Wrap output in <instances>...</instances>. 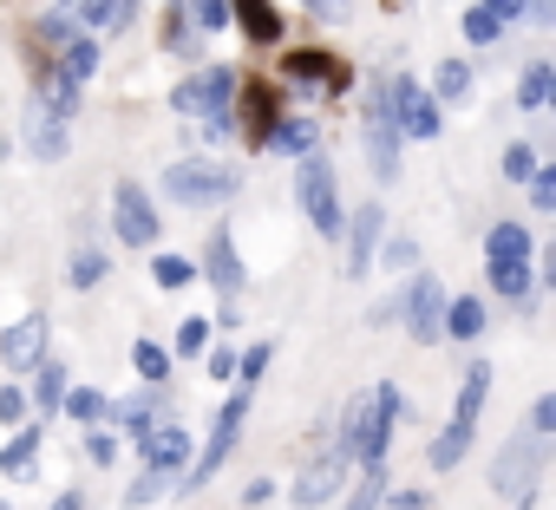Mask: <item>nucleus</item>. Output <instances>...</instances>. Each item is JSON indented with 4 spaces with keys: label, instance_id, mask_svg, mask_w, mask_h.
<instances>
[{
    "label": "nucleus",
    "instance_id": "f257e3e1",
    "mask_svg": "<svg viewBox=\"0 0 556 510\" xmlns=\"http://www.w3.org/2000/svg\"><path fill=\"white\" fill-rule=\"evenodd\" d=\"M236 190H242V170H229V164H216V157H177V164L164 170V196L184 203V209H216V203H229Z\"/></svg>",
    "mask_w": 556,
    "mask_h": 510
},
{
    "label": "nucleus",
    "instance_id": "f03ea898",
    "mask_svg": "<svg viewBox=\"0 0 556 510\" xmlns=\"http://www.w3.org/2000/svg\"><path fill=\"white\" fill-rule=\"evenodd\" d=\"M543 464H549V438L517 432V438L497 451V464H491V490H497L510 510H530V497H536V484H543Z\"/></svg>",
    "mask_w": 556,
    "mask_h": 510
},
{
    "label": "nucleus",
    "instance_id": "7ed1b4c3",
    "mask_svg": "<svg viewBox=\"0 0 556 510\" xmlns=\"http://www.w3.org/2000/svg\"><path fill=\"white\" fill-rule=\"evenodd\" d=\"M295 203H302V216L315 222V235L341 242V229H348V209H341V183H334V164H328L321 151L295 164Z\"/></svg>",
    "mask_w": 556,
    "mask_h": 510
},
{
    "label": "nucleus",
    "instance_id": "20e7f679",
    "mask_svg": "<svg viewBox=\"0 0 556 510\" xmlns=\"http://www.w3.org/2000/svg\"><path fill=\"white\" fill-rule=\"evenodd\" d=\"M242 425H249V393H229V399L216 406V425H210V438H203L197 464H184V484H190V490H197V484H210V477L229 464V451H236Z\"/></svg>",
    "mask_w": 556,
    "mask_h": 510
},
{
    "label": "nucleus",
    "instance_id": "39448f33",
    "mask_svg": "<svg viewBox=\"0 0 556 510\" xmlns=\"http://www.w3.org/2000/svg\"><path fill=\"white\" fill-rule=\"evenodd\" d=\"M393 315H400V328L419 341V347H432L439 341V321H445V282L439 276H406V289L393 295Z\"/></svg>",
    "mask_w": 556,
    "mask_h": 510
},
{
    "label": "nucleus",
    "instance_id": "423d86ee",
    "mask_svg": "<svg viewBox=\"0 0 556 510\" xmlns=\"http://www.w3.org/2000/svg\"><path fill=\"white\" fill-rule=\"evenodd\" d=\"M229 105H236V66H203V73L170 86L177 118H210V112H229Z\"/></svg>",
    "mask_w": 556,
    "mask_h": 510
},
{
    "label": "nucleus",
    "instance_id": "0eeeda50",
    "mask_svg": "<svg viewBox=\"0 0 556 510\" xmlns=\"http://www.w3.org/2000/svg\"><path fill=\"white\" fill-rule=\"evenodd\" d=\"M282 86H295V92H321V99H341V92L354 86V73H348V60H334V53H321V47H295V53L282 60Z\"/></svg>",
    "mask_w": 556,
    "mask_h": 510
},
{
    "label": "nucleus",
    "instance_id": "6e6552de",
    "mask_svg": "<svg viewBox=\"0 0 556 510\" xmlns=\"http://www.w3.org/2000/svg\"><path fill=\"white\" fill-rule=\"evenodd\" d=\"M387 105H393L400 138H419V144H426V138H439V131H445V112L426 99V86H419L413 73H393V79H387Z\"/></svg>",
    "mask_w": 556,
    "mask_h": 510
},
{
    "label": "nucleus",
    "instance_id": "1a4fd4ad",
    "mask_svg": "<svg viewBox=\"0 0 556 510\" xmlns=\"http://www.w3.org/2000/svg\"><path fill=\"white\" fill-rule=\"evenodd\" d=\"M361 131H367V157H374V177L393 183L400 177V125H393V105H387V79L367 92V112H361Z\"/></svg>",
    "mask_w": 556,
    "mask_h": 510
},
{
    "label": "nucleus",
    "instance_id": "9d476101",
    "mask_svg": "<svg viewBox=\"0 0 556 510\" xmlns=\"http://www.w3.org/2000/svg\"><path fill=\"white\" fill-rule=\"evenodd\" d=\"M112 229H118V242H125V248H157V235H164L151 190H138L131 177L112 190Z\"/></svg>",
    "mask_w": 556,
    "mask_h": 510
},
{
    "label": "nucleus",
    "instance_id": "9b49d317",
    "mask_svg": "<svg viewBox=\"0 0 556 510\" xmlns=\"http://www.w3.org/2000/svg\"><path fill=\"white\" fill-rule=\"evenodd\" d=\"M400 419H406V393H400L393 380H380V386H374V419H367V445H361V471H367V464H387V451H393V432H400Z\"/></svg>",
    "mask_w": 556,
    "mask_h": 510
},
{
    "label": "nucleus",
    "instance_id": "f8f14e48",
    "mask_svg": "<svg viewBox=\"0 0 556 510\" xmlns=\"http://www.w3.org/2000/svg\"><path fill=\"white\" fill-rule=\"evenodd\" d=\"M348 477H354V464H348L341 451H321V458L295 477V490H289V497H295V510H321V503H334V497L348 490Z\"/></svg>",
    "mask_w": 556,
    "mask_h": 510
},
{
    "label": "nucleus",
    "instance_id": "ddd939ff",
    "mask_svg": "<svg viewBox=\"0 0 556 510\" xmlns=\"http://www.w3.org/2000/svg\"><path fill=\"white\" fill-rule=\"evenodd\" d=\"M348 282H361L367 269H374V255H380V242H387V209L380 203H361L354 216H348Z\"/></svg>",
    "mask_w": 556,
    "mask_h": 510
},
{
    "label": "nucleus",
    "instance_id": "4468645a",
    "mask_svg": "<svg viewBox=\"0 0 556 510\" xmlns=\"http://www.w3.org/2000/svg\"><path fill=\"white\" fill-rule=\"evenodd\" d=\"M138 458H144V471H164V477H177V471L190 464V425H177V419H157V425L138 438Z\"/></svg>",
    "mask_w": 556,
    "mask_h": 510
},
{
    "label": "nucleus",
    "instance_id": "2eb2a0df",
    "mask_svg": "<svg viewBox=\"0 0 556 510\" xmlns=\"http://www.w3.org/2000/svg\"><path fill=\"white\" fill-rule=\"evenodd\" d=\"M223 302H242V255H236V235L229 229H216L210 242H203V269H197Z\"/></svg>",
    "mask_w": 556,
    "mask_h": 510
},
{
    "label": "nucleus",
    "instance_id": "dca6fc26",
    "mask_svg": "<svg viewBox=\"0 0 556 510\" xmlns=\"http://www.w3.org/2000/svg\"><path fill=\"white\" fill-rule=\"evenodd\" d=\"M0 360H8V373L47 367V315H21L8 334H0Z\"/></svg>",
    "mask_w": 556,
    "mask_h": 510
},
{
    "label": "nucleus",
    "instance_id": "f3484780",
    "mask_svg": "<svg viewBox=\"0 0 556 510\" xmlns=\"http://www.w3.org/2000/svg\"><path fill=\"white\" fill-rule=\"evenodd\" d=\"M27 73H34V105H40L47 118L73 125V118H79V86H73V79H60V73L47 66V60H34Z\"/></svg>",
    "mask_w": 556,
    "mask_h": 510
},
{
    "label": "nucleus",
    "instance_id": "a211bd4d",
    "mask_svg": "<svg viewBox=\"0 0 556 510\" xmlns=\"http://www.w3.org/2000/svg\"><path fill=\"white\" fill-rule=\"evenodd\" d=\"M282 112H289V105H282V92H275V86H262V79H249V86H242V125H236V131H242V138L262 151L268 125L282 118Z\"/></svg>",
    "mask_w": 556,
    "mask_h": 510
},
{
    "label": "nucleus",
    "instance_id": "6ab92c4d",
    "mask_svg": "<svg viewBox=\"0 0 556 510\" xmlns=\"http://www.w3.org/2000/svg\"><path fill=\"white\" fill-rule=\"evenodd\" d=\"M315 144H321V125L315 118H302V112H282L268 125V138H262V151H282V157H315Z\"/></svg>",
    "mask_w": 556,
    "mask_h": 510
},
{
    "label": "nucleus",
    "instance_id": "aec40b11",
    "mask_svg": "<svg viewBox=\"0 0 556 510\" xmlns=\"http://www.w3.org/2000/svg\"><path fill=\"white\" fill-rule=\"evenodd\" d=\"M484 282H491V295H504L510 308L536 315V269H530V263H484Z\"/></svg>",
    "mask_w": 556,
    "mask_h": 510
},
{
    "label": "nucleus",
    "instance_id": "412c9836",
    "mask_svg": "<svg viewBox=\"0 0 556 510\" xmlns=\"http://www.w3.org/2000/svg\"><path fill=\"white\" fill-rule=\"evenodd\" d=\"M21 138H27V151H34L40 164H60V157H66V144H73V138H66V125H60V118H47L40 105H27Z\"/></svg>",
    "mask_w": 556,
    "mask_h": 510
},
{
    "label": "nucleus",
    "instance_id": "4be33fe9",
    "mask_svg": "<svg viewBox=\"0 0 556 510\" xmlns=\"http://www.w3.org/2000/svg\"><path fill=\"white\" fill-rule=\"evenodd\" d=\"M47 66H53L60 79H73V86H86V79H92V73L105 66V53H99V40H86V34H73V40H66V47H60V53H53Z\"/></svg>",
    "mask_w": 556,
    "mask_h": 510
},
{
    "label": "nucleus",
    "instance_id": "5701e85b",
    "mask_svg": "<svg viewBox=\"0 0 556 510\" xmlns=\"http://www.w3.org/2000/svg\"><path fill=\"white\" fill-rule=\"evenodd\" d=\"M484 399H491V367H484V360H471V367L458 373V406H452V425H471V432H478Z\"/></svg>",
    "mask_w": 556,
    "mask_h": 510
},
{
    "label": "nucleus",
    "instance_id": "b1692460",
    "mask_svg": "<svg viewBox=\"0 0 556 510\" xmlns=\"http://www.w3.org/2000/svg\"><path fill=\"white\" fill-rule=\"evenodd\" d=\"M229 21H242V34L255 47H275L282 40V14H275V0H229Z\"/></svg>",
    "mask_w": 556,
    "mask_h": 510
},
{
    "label": "nucleus",
    "instance_id": "393cba45",
    "mask_svg": "<svg viewBox=\"0 0 556 510\" xmlns=\"http://www.w3.org/2000/svg\"><path fill=\"white\" fill-rule=\"evenodd\" d=\"M484 263H530V229L523 222H491L484 229Z\"/></svg>",
    "mask_w": 556,
    "mask_h": 510
},
{
    "label": "nucleus",
    "instance_id": "a878e982",
    "mask_svg": "<svg viewBox=\"0 0 556 510\" xmlns=\"http://www.w3.org/2000/svg\"><path fill=\"white\" fill-rule=\"evenodd\" d=\"M105 276H112L105 248H99L92 235H79V242H73V255H66V282H73V289H99Z\"/></svg>",
    "mask_w": 556,
    "mask_h": 510
},
{
    "label": "nucleus",
    "instance_id": "bb28decb",
    "mask_svg": "<svg viewBox=\"0 0 556 510\" xmlns=\"http://www.w3.org/2000/svg\"><path fill=\"white\" fill-rule=\"evenodd\" d=\"M445 334H452V341H478V334H484V302H478V295H452V302H445V321H439V341H445Z\"/></svg>",
    "mask_w": 556,
    "mask_h": 510
},
{
    "label": "nucleus",
    "instance_id": "cd10ccee",
    "mask_svg": "<svg viewBox=\"0 0 556 510\" xmlns=\"http://www.w3.org/2000/svg\"><path fill=\"white\" fill-rule=\"evenodd\" d=\"M40 464V419H27L8 445H0V471H8V477H27Z\"/></svg>",
    "mask_w": 556,
    "mask_h": 510
},
{
    "label": "nucleus",
    "instance_id": "c85d7f7f",
    "mask_svg": "<svg viewBox=\"0 0 556 510\" xmlns=\"http://www.w3.org/2000/svg\"><path fill=\"white\" fill-rule=\"evenodd\" d=\"M66 386H73V373L66 367H34V419H53L60 406H66Z\"/></svg>",
    "mask_w": 556,
    "mask_h": 510
},
{
    "label": "nucleus",
    "instance_id": "c756f323",
    "mask_svg": "<svg viewBox=\"0 0 556 510\" xmlns=\"http://www.w3.org/2000/svg\"><path fill=\"white\" fill-rule=\"evenodd\" d=\"M465 92H471V60H439V73H432V92H426V99L445 112V105H458Z\"/></svg>",
    "mask_w": 556,
    "mask_h": 510
},
{
    "label": "nucleus",
    "instance_id": "7c9ffc66",
    "mask_svg": "<svg viewBox=\"0 0 556 510\" xmlns=\"http://www.w3.org/2000/svg\"><path fill=\"white\" fill-rule=\"evenodd\" d=\"M66 419H79L86 432H99L105 425V412H112V399L99 393V386H66V406H60Z\"/></svg>",
    "mask_w": 556,
    "mask_h": 510
},
{
    "label": "nucleus",
    "instance_id": "2f4dec72",
    "mask_svg": "<svg viewBox=\"0 0 556 510\" xmlns=\"http://www.w3.org/2000/svg\"><path fill=\"white\" fill-rule=\"evenodd\" d=\"M465 451H471V425H445V432L426 445V464H432V471H458Z\"/></svg>",
    "mask_w": 556,
    "mask_h": 510
},
{
    "label": "nucleus",
    "instance_id": "473e14b6",
    "mask_svg": "<svg viewBox=\"0 0 556 510\" xmlns=\"http://www.w3.org/2000/svg\"><path fill=\"white\" fill-rule=\"evenodd\" d=\"M549 79H556V66H549V60H523L517 105H523V112H543V105H549Z\"/></svg>",
    "mask_w": 556,
    "mask_h": 510
},
{
    "label": "nucleus",
    "instance_id": "72a5a7b5",
    "mask_svg": "<svg viewBox=\"0 0 556 510\" xmlns=\"http://www.w3.org/2000/svg\"><path fill=\"white\" fill-rule=\"evenodd\" d=\"M151 282H157L164 295H184V289L197 282V263H190V255H151Z\"/></svg>",
    "mask_w": 556,
    "mask_h": 510
},
{
    "label": "nucleus",
    "instance_id": "f704fd0d",
    "mask_svg": "<svg viewBox=\"0 0 556 510\" xmlns=\"http://www.w3.org/2000/svg\"><path fill=\"white\" fill-rule=\"evenodd\" d=\"M210 334H216V328H210L203 315H190V321H177V341H170L164 354H170V360H203V354H210Z\"/></svg>",
    "mask_w": 556,
    "mask_h": 510
},
{
    "label": "nucleus",
    "instance_id": "c9c22d12",
    "mask_svg": "<svg viewBox=\"0 0 556 510\" xmlns=\"http://www.w3.org/2000/svg\"><path fill=\"white\" fill-rule=\"evenodd\" d=\"M73 27H79L86 40L118 34V0H79V8H73Z\"/></svg>",
    "mask_w": 556,
    "mask_h": 510
},
{
    "label": "nucleus",
    "instance_id": "e433bc0d",
    "mask_svg": "<svg viewBox=\"0 0 556 510\" xmlns=\"http://www.w3.org/2000/svg\"><path fill=\"white\" fill-rule=\"evenodd\" d=\"M380 503H387V464H367L354 477V490L341 497V510H380Z\"/></svg>",
    "mask_w": 556,
    "mask_h": 510
},
{
    "label": "nucleus",
    "instance_id": "4c0bfd02",
    "mask_svg": "<svg viewBox=\"0 0 556 510\" xmlns=\"http://www.w3.org/2000/svg\"><path fill=\"white\" fill-rule=\"evenodd\" d=\"M131 367H138L144 386H170V354L157 341H131Z\"/></svg>",
    "mask_w": 556,
    "mask_h": 510
},
{
    "label": "nucleus",
    "instance_id": "58836bf2",
    "mask_svg": "<svg viewBox=\"0 0 556 510\" xmlns=\"http://www.w3.org/2000/svg\"><path fill=\"white\" fill-rule=\"evenodd\" d=\"M170 484H177V477H164V471H138V477L125 484V510H144V503H157Z\"/></svg>",
    "mask_w": 556,
    "mask_h": 510
},
{
    "label": "nucleus",
    "instance_id": "ea45409f",
    "mask_svg": "<svg viewBox=\"0 0 556 510\" xmlns=\"http://www.w3.org/2000/svg\"><path fill=\"white\" fill-rule=\"evenodd\" d=\"M184 14H197L190 27H197V40H203V34H223V27H229V0H184Z\"/></svg>",
    "mask_w": 556,
    "mask_h": 510
},
{
    "label": "nucleus",
    "instance_id": "a19ab883",
    "mask_svg": "<svg viewBox=\"0 0 556 510\" xmlns=\"http://www.w3.org/2000/svg\"><path fill=\"white\" fill-rule=\"evenodd\" d=\"M268 360H275V347H268V341H255V347H242V354H236V373H242V393H255V386H262V373H268Z\"/></svg>",
    "mask_w": 556,
    "mask_h": 510
},
{
    "label": "nucleus",
    "instance_id": "79ce46f5",
    "mask_svg": "<svg viewBox=\"0 0 556 510\" xmlns=\"http://www.w3.org/2000/svg\"><path fill=\"white\" fill-rule=\"evenodd\" d=\"M164 47H170V53H197V27H190V14H184V0H170V21H164Z\"/></svg>",
    "mask_w": 556,
    "mask_h": 510
},
{
    "label": "nucleus",
    "instance_id": "37998d69",
    "mask_svg": "<svg viewBox=\"0 0 556 510\" xmlns=\"http://www.w3.org/2000/svg\"><path fill=\"white\" fill-rule=\"evenodd\" d=\"M536 177V144H504V183H530Z\"/></svg>",
    "mask_w": 556,
    "mask_h": 510
},
{
    "label": "nucleus",
    "instance_id": "c03bdc74",
    "mask_svg": "<svg viewBox=\"0 0 556 510\" xmlns=\"http://www.w3.org/2000/svg\"><path fill=\"white\" fill-rule=\"evenodd\" d=\"M465 40H471V47H497V40H504V27H497L484 8H465Z\"/></svg>",
    "mask_w": 556,
    "mask_h": 510
},
{
    "label": "nucleus",
    "instance_id": "a18cd8bd",
    "mask_svg": "<svg viewBox=\"0 0 556 510\" xmlns=\"http://www.w3.org/2000/svg\"><path fill=\"white\" fill-rule=\"evenodd\" d=\"M380 255H387V269H393V276H400V269H419V242H413V235H387Z\"/></svg>",
    "mask_w": 556,
    "mask_h": 510
},
{
    "label": "nucleus",
    "instance_id": "49530a36",
    "mask_svg": "<svg viewBox=\"0 0 556 510\" xmlns=\"http://www.w3.org/2000/svg\"><path fill=\"white\" fill-rule=\"evenodd\" d=\"M530 203H536V209H556V164H536V177H530Z\"/></svg>",
    "mask_w": 556,
    "mask_h": 510
},
{
    "label": "nucleus",
    "instance_id": "de8ad7c7",
    "mask_svg": "<svg viewBox=\"0 0 556 510\" xmlns=\"http://www.w3.org/2000/svg\"><path fill=\"white\" fill-rule=\"evenodd\" d=\"M523 432H536V438H556V399H549V393L530 406V425H523Z\"/></svg>",
    "mask_w": 556,
    "mask_h": 510
},
{
    "label": "nucleus",
    "instance_id": "09e8293b",
    "mask_svg": "<svg viewBox=\"0 0 556 510\" xmlns=\"http://www.w3.org/2000/svg\"><path fill=\"white\" fill-rule=\"evenodd\" d=\"M0 425H27V393L21 386H0Z\"/></svg>",
    "mask_w": 556,
    "mask_h": 510
},
{
    "label": "nucleus",
    "instance_id": "8fccbe9b",
    "mask_svg": "<svg viewBox=\"0 0 556 510\" xmlns=\"http://www.w3.org/2000/svg\"><path fill=\"white\" fill-rule=\"evenodd\" d=\"M308 8V21H321V27H341L348 21V0H302Z\"/></svg>",
    "mask_w": 556,
    "mask_h": 510
},
{
    "label": "nucleus",
    "instance_id": "3c124183",
    "mask_svg": "<svg viewBox=\"0 0 556 510\" xmlns=\"http://www.w3.org/2000/svg\"><path fill=\"white\" fill-rule=\"evenodd\" d=\"M197 125H203V138L229 144V138H236V105H229V112H210V118H197Z\"/></svg>",
    "mask_w": 556,
    "mask_h": 510
},
{
    "label": "nucleus",
    "instance_id": "603ef678",
    "mask_svg": "<svg viewBox=\"0 0 556 510\" xmlns=\"http://www.w3.org/2000/svg\"><path fill=\"white\" fill-rule=\"evenodd\" d=\"M79 445H86V458H92V464H112V458H118V438H112V432H86Z\"/></svg>",
    "mask_w": 556,
    "mask_h": 510
},
{
    "label": "nucleus",
    "instance_id": "864d4df0",
    "mask_svg": "<svg viewBox=\"0 0 556 510\" xmlns=\"http://www.w3.org/2000/svg\"><path fill=\"white\" fill-rule=\"evenodd\" d=\"M517 21H530V27H549V21H556V0H517Z\"/></svg>",
    "mask_w": 556,
    "mask_h": 510
},
{
    "label": "nucleus",
    "instance_id": "5fc2aeb1",
    "mask_svg": "<svg viewBox=\"0 0 556 510\" xmlns=\"http://www.w3.org/2000/svg\"><path fill=\"white\" fill-rule=\"evenodd\" d=\"M203 367H210V380H236V354H229V347H210Z\"/></svg>",
    "mask_w": 556,
    "mask_h": 510
},
{
    "label": "nucleus",
    "instance_id": "6e6d98bb",
    "mask_svg": "<svg viewBox=\"0 0 556 510\" xmlns=\"http://www.w3.org/2000/svg\"><path fill=\"white\" fill-rule=\"evenodd\" d=\"M478 8H484L497 27H510V21H517V0H478Z\"/></svg>",
    "mask_w": 556,
    "mask_h": 510
},
{
    "label": "nucleus",
    "instance_id": "4d7b16f0",
    "mask_svg": "<svg viewBox=\"0 0 556 510\" xmlns=\"http://www.w3.org/2000/svg\"><path fill=\"white\" fill-rule=\"evenodd\" d=\"M210 328H229V334H236V328H242V302H223V308H216V321H210Z\"/></svg>",
    "mask_w": 556,
    "mask_h": 510
},
{
    "label": "nucleus",
    "instance_id": "13d9d810",
    "mask_svg": "<svg viewBox=\"0 0 556 510\" xmlns=\"http://www.w3.org/2000/svg\"><path fill=\"white\" fill-rule=\"evenodd\" d=\"M275 497V477H255V484H242V503H268Z\"/></svg>",
    "mask_w": 556,
    "mask_h": 510
},
{
    "label": "nucleus",
    "instance_id": "bf43d9fd",
    "mask_svg": "<svg viewBox=\"0 0 556 510\" xmlns=\"http://www.w3.org/2000/svg\"><path fill=\"white\" fill-rule=\"evenodd\" d=\"M387 510H426V490H393Z\"/></svg>",
    "mask_w": 556,
    "mask_h": 510
},
{
    "label": "nucleus",
    "instance_id": "052dcab7",
    "mask_svg": "<svg viewBox=\"0 0 556 510\" xmlns=\"http://www.w3.org/2000/svg\"><path fill=\"white\" fill-rule=\"evenodd\" d=\"M53 510H86V490H60V497H53Z\"/></svg>",
    "mask_w": 556,
    "mask_h": 510
},
{
    "label": "nucleus",
    "instance_id": "680f3d73",
    "mask_svg": "<svg viewBox=\"0 0 556 510\" xmlns=\"http://www.w3.org/2000/svg\"><path fill=\"white\" fill-rule=\"evenodd\" d=\"M73 8H79V0H60V14H73Z\"/></svg>",
    "mask_w": 556,
    "mask_h": 510
},
{
    "label": "nucleus",
    "instance_id": "e2e57ef3",
    "mask_svg": "<svg viewBox=\"0 0 556 510\" xmlns=\"http://www.w3.org/2000/svg\"><path fill=\"white\" fill-rule=\"evenodd\" d=\"M0 510H14V503H0Z\"/></svg>",
    "mask_w": 556,
    "mask_h": 510
}]
</instances>
